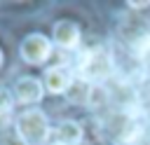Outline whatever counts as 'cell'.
I'll use <instances>...</instances> for the list:
<instances>
[{"label":"cell","instance_id":"cell-1","mask_svg":"<svg viewBox=\"0 0 150 145\" xmlns=\"http://www.w3.org/2000/svg\"><path fill=\"white\" fill-rule=\"evenodd\" d=\"M16 131L26 145H42L49 138V124H47L45 112H40V110L23 112L16 122Z\"/></svg>","mask_w":150,"mask_h":145},{"label":"cell","instance_id":"cell-2","mask_svg":"<svg viewBox=\"0 0 150 145\" xmlns=\"http://www.w3.org/2000/svg\"><path fill=\"white\" fill-rule=\"evenodd\" d=\"M112 70V61H110V54L103 51V49H91L82 56V63H80V72H82V80L84 82H91V80H105Z\"/></svg>","mask_w":150,"mask_h":145},{"label":"cell","instance_id":"cell-3","mask_svg":"<svg viewBox=\"0 0 150 145\" xmlns=\"http://www.w3.org/2000/svg\"><path fill=\"white\" fill-rule=\"evenodd\" d=\"M52 54V42L45 35H28L21 42V56L28 63H42Z\"/></svg>","mask_w":150,"mask_h":145},{"label":"cell","instance_id":"cell-4","mask_svg":"<svg viewBox=\"0 0 150 145\" xmlns=\"http://www.w3.org/2000/svg\"><path fill=\"white\" fill-rule=\"evenodd\" d=\"M54 40H56L61 47L70 49V47L77 44V40H80V30H77V26H75L73 21H59V23L54 26Z\"/></svg>","mask_w":150,"mask_h":145},{"label":"cell","instance_id":"cell-5","mask_svg":"<svg viewBox=\"0 0 150 145\" xmlns=\"http://www.w3.org/2000/svg\"><path fill=\"white\" fill-rule=\"evenodd\" d=\"M16 94L23 103H35L42 98V87L35 77H21L16 82Z\"/></svg>","mask_w":150,"mask_h":145},{"label":"cell","instance_id":"cell-6","mask_svg":"<svg viewBox=\"0 0 150 145\" xmlns=\"http://www.w3.org/2000/svg\"><path fill=\"white\" fill-rule=\"evenodd\" d=\"M66 98L73 103V105H84L91 101V87L84 82V80H75L68 84L66 89Z\"/></svg>","mask_w":150,"mask_h":145},{"label":"cell","instance_id":"cell-7","mask_svg":"<svg viewBox=\"0 0 150 145\" xmlns=\"http://www.w3.org/2000/svg\"><path fill=\"white\" fill-rule=\"evenodd\" d=\"M45 84H47V89H49L52 94H59V91H66V89H68L70 77H68V72H66L63 68L56 65V68H49V70H47Z\"/></svg>","mask_w":150,"mask_h":145},{"label":"cell","instance_id":"cell-8","mask_svg":"<svg viewBox=\"0 0 150 145\" xmlns=\"http://www.w3.org/2000/svg\"><path fill=\"white\" fill-rule=\"evenodd\" d=\"M56 140L59 145H77L82 140V129L75 122H63L56 129Z\"/></svg>","mask_w":150,"mask_h":145},{"label":"cell","instance_id":"cell-9","mask_svg":"<svg viewBox=\"0 0 150 145\" xmlns=\"http://www.w3.org/2000/svg\"><path fill=\"white\" fill-rule=\"evenodd\" d=\"M136 54L141 56V58H145V56H150V33H145V35H141L138 40H136Z\"/></svg>","mask_w":150,"mask_h":145},{"label":"cell","instance_id":"cell-10","mask_svg":"<svg viewBox=\"0 0 150 145\" xmlns=\"http://www.w3.org/2000/svg\"><path fill=\"white\" fill-rule=\"evenodd\" d=\"M9 110H12V96L7 89L0 87V115H7Z\"/></svg>","mask_w":150,"mask_h":145},{"label":"cell","instance_id":"cell-11","mask_svg":"<svg viewBox=\"0 0 150 145\" xmlns=\"http://www.w3.org/2000/svg\"><path fill=\"white\" fill-rule=\"evenodd\" d=\"M129 7H134V9H143V7H150V2H148V0H143V2L131 0V2H129Z\"/></svg>","mask_w":150,"mask_h":145},{"label":"cell","instance_id":"cell-12","mask_svg":"<svg viewBox=\"0 0 150 145\" xmlns=\"http://www.w3.org/2000/svg\"><path fill=\"white\" fill-rule=\"evenodd\" d=\"M0 63H2V54H0Z\"/></svg>","mask_w":150,"mask_h":145},{"label":"cell","instance_id":"cell-13","mask_svg":"<svg viewBox=\"0 0 150 145\" xmlns=\"http://www.w3.org/2000/svg\"><path fill=\"white\" fill-rule=\"evenodd\" d=\"M56 145H59V143H56Z\"/></svg>","mask_w":150,"mask_h":145}]
</instances>
